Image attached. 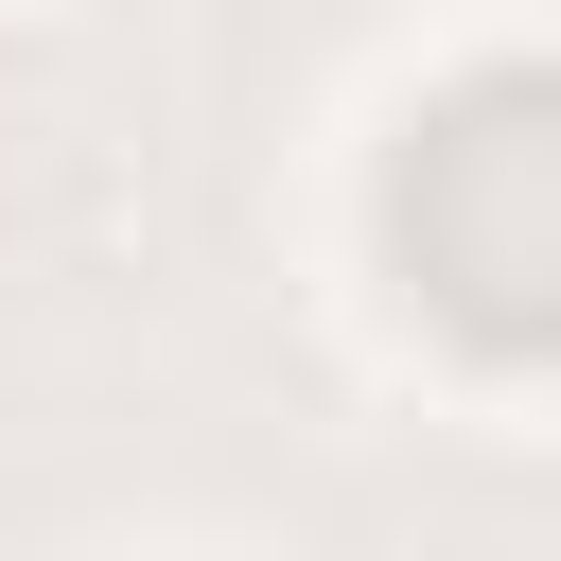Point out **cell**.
I'll use <instances>...</instances> for the list:
<instances>
[{
    "instance_id": "obj_1",
    "label": "cell",
    "mask_w": 561,
    "mask_h": 561,
    "mask_svg": "<svg viewBox=\"0 0 561 561\" xmlns=\"http://www.w3.org/2000/svg\"><path fill=\"white\" fill-rule=\"evenodd\" d=\"M403 298L473 351H561V70H473L386 175Z\"/></svg>"
}]
</instances>
